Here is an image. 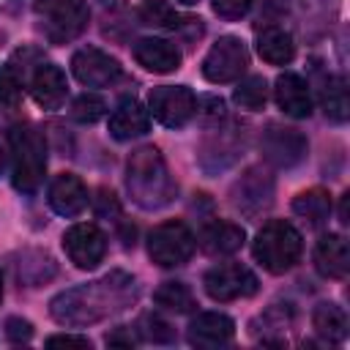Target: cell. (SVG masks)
Masks as SVG:
<instances>
[{
  "label": "cell",
  "mask_w": 350,
  "mask_h": 350,
  "mask_svg": "<svg viewBox=\"0 0 350 350\" xmlns=\"http://www.w3.org/2000/svg\"><path fill=\"white\" fill-rule=\"evenodd\" d=\"M139 295V284L126 271H109L101 279L68 287L49 301V314L55 323L68 328H85L129 309Z\"/></svg>",
  "instance_id": "obj_1"
},
{
  "label": "cell",
  "mask_w": 350,
  "mask_h": 350,
  "mask_svg": "<svg viewBox=\"0 0 350 350\" xmlns=\"http://www.w3.org/2000/svg\"><path fill=\"white\" fill-rule=\"evenodd\" d=\"M126 189L134 205L142 211H159L172 202L175 183L159 148L142 145L126 161Z\"/></svg>",
  "instance_id": "obj_2"
},
{
  "label": "cell",
  "mask_w": 350,
  "mask_h": 350,
  "mask_svg": "<svg viewBox=\"0 0 350 350\" xmlns=\"http://www.w3.org/2000/svg\"><path fill=\"white\" fill-rule=\"evenodd\" d=\"M8 145H11V180H14V186L25 194L38 191L44 172H46V142H44L41 131L30 123L11 126Z\"/></svg>",
  "instance_id": "obj_3"
},
{
  "label": "cell",
  "mask_w": 350,
  "mask_h": 350,
  "mask_svg": "<svg viewBox=\"0 0 350 350\" xmlns=\"http://www.w3.org/2000/svg\"><path fill=\"white\" fill-rule=\"evenodd\" d=\"M252 252H254V260L268 273H284L301 260L304 241H301V232L290 221L273 219V221L262 224V230L254 238Z\"/></svg>",
  "instance_id": "obj_4"
},
{
  "label": "cell",
  "mask_w": 350,
  "mask_h": 350,
  "mask_svg": "<svg viewBox=\"0 0 350 350\" xmlns=\"http://www.w3.org/2000/svg\"><path fill=\"white\" fill-rule=\"evenodd\" d=\"M33 14L41 33L52 44L79 38L90 22V8L85 0H33Z\"/></svg>",
  "instance_id": "obj_5"
},
{
  "label": "cell",
  "mask_w": 350,
  "mask_h": 350,
  "mask_svg": "<svg viewBox=\"0 0 350 350\" xmlns=\"http://www.w3.org/2000/svg\"><path fill=\"white\" fill-rule=\"evenodd\" d=\"M246 150V129L238 123H216L200 145V167L205 175H219L230 170Z\"/></svg>",
  "instance_id": "obj_6"
},
{
  "label": "cell",
  "mask_w": 350,
  "mask_h": 350,
  "mask_svg": "<svg viewBox=\"0 0 350 350\" xmlns=\"http://www.w3.org/2000/svg\"><path fill=\"white\" fill-rule=\"evenodd\" d=\"M194 235L183 221H164L148 235V254L161 268H178L194 254Z\"/></svg>",
  "instance_id": "obj_7"
},
{
  "label": "cell",
  "mask_w": 350,
  "mask_h": 350,
  "mask_svg": "<svg viewBox=\"0 0 350 350\" xmlns=\"http://www.w3.org/2000/svg\"><path fill=\"white\" fill-rule=\"evenodd\" d=\"M246 66H249L246 44L235 36H221L202 57V77L213 85H224L241 79Z\"/></svg>",
  "instance_id": "obj_8"
},
{
  "label": "cell",
  "mask_w": 350,
  "mask_h": 350,
  "mask_svg": "<svg viewBox=\"0 0 350 350\" xmlns=\"http://www.w3.org/2000/svg\"><path fill=\"white\" fill-rule=\"evenodd\" d=\"M202 287L213 301L227 304V301H238V298L254 295L260 282H257L252 268H246L241 262H221V265H213L202 276Z\"/></svg>",
  "instance_id": "obj_9"
},
{
  "label": "cell",
  "mask_w": 350,
  "mask_h": 350,
  "mask_svg": "<svg viewBox=\"0 0 350 350\" xmlns=\"http://www.w3.org/2000/svg\"><path fill=\"white\" fill-rule=\"evenodd\" d=\"M306 137L293 129V126H282V123H268L265 131L260 134V150H262V159L279 170H290L295 164L304 161L306 156Z\"/></svg>",
  "instance_id": "obj_10"
},
{
  "label": "cell",
  "mask_w": 350,
  "mask_h": 350,
  "mask_svg": "<svg viewBox=\"0 0 350 350\" xmlns=\"http://www.w3.org/2000/svg\"><path fill=\"white\" fill-rule=\"evenodd\" d=\"M232 205L241 211L246 219L262 216L273 205V178L262 167H249L235 183H232Z\"/></svg>",
  "instance_id": "obj_11"
},
{
  "label": "cell",
  "mask_w": 350,
  "mask_h": 350,
  "mask_svg": "<svg viewBox=\"0 0 350 350\" xmlns=\"http://www.w3.org/2000/svg\"><path fill=\"white\" fill-rule=\"evenodd\" d=\"M148 112L167 129H180L194 118L197 109V98L189 88L183 85H161L150 90L148 98Z\"/></svg>",
  "instance_id": "obj_12"
},
{
  "label": "cell",
  "mask_w": 350,
  "mask_h": 350,
  "mask_svg": "<svg viewBox=\"0 0 350 350\" xmlns=\"http://www.w3.org/2000/svg\"><path fill=\"white\" fill-rule=\"evenodd\" d=\"M63 249L79 271H93L107 254V235L96 224L79 221L63 232Z\"/></svg>",
  "instance_id": "obj_13"
},
{
  "label": "cell",
  "mask_w": 350,
  "mask_h": 350,
  "mask_svg": "<svg viewBox=\"0 0 350 350\" xmlns=\"http://www.w3.org/2000/svg\"><path fill=\"white\" fill-rule=\"evenodd\" d=\"M71 71L74 77L88 85V88H107L112 82H118L120 77V63L118 57H112L109 52L104 49H96V46H85L79 52H74L71 57Z\"/></svg>",
  "instance_id": "obj_14"
},
{
  "label": "cell",
  "mask_w": 350,
  "mask_h": 350,
  "mask_svg": "<svg viewBox=\"0 0 350 350\" xmlns=\"http://www.w3.org/2000/svg\"><path fill=\"white\" fill-rule=\"evenodd\" d=\"M27 88H30V96L36 98V104L44 109H60L68 96L66 74L55 63H46V60H36L30 66Z\"/></svg>",
  "instance_id": "obj_15"
},
{
  "label": "cell",
  "mask_w": 350,
  "mask_h": 350,
  "mask_svg": "<svg viewBox=\"0 0 350 350\" xmlns=\"http://www.w3.org/2000/svg\"><path fill=\"white\" fill-rule=\"evenodd\" d=\"M46 200H49V208L57 213V216H66V219H74L85 211L88 205V189L85 183L71 175V172H63V175H55L52 183H49V191H46Z\"/></svg>",
  "instance_id": "obj_16"
},
{
  "label": "cell",
  "mask_w": 350,
  "mask_h": 350,
  "mask_svg": "<svg viewBox=\"0 0 350 350\" xmlns=\"http://www.w3.org/2000/svg\"><path fill=\"white\" fill-rule=\"evenodd\" d=\"M235 323L221 312H200L186 328V339L194 347H221L232 339Z\"/></svg>",
  "instance_id": "obj_17"
},
{
  "label": "cell",
  "mask_w": 350,
  "mask_h": 350,
  "mask_svg": "<svg viewBox=\"0 0 350 350\" xmlns=\"http://www.w3.org/2000/svg\"><path fill=\"white\" fill-rule=\"evenodd\" d=\"M273 96H276V104L284 115L290 118H309L312 115V93H309V85L293 74V71H284L276 77V85H273Z\"/></svg>",
  "instance_id": "obj_18"
},
{
  "label": "cell",
  "mask_w": 350,
  "mask_h": 350,
  "mask_svg": "<svg viewBox=\"0 0 350 350\" xmlns=\"http://www.w3.org/2000/svg\"><path fill=\"white\" fill-rule=\"evenodd\" d=\"M314 268L325 276V279H345L350 271V249L345 235L339 232H328L317 241L314 246Z\"/></svg>",
  "instance_id": "obj_19"
},
{
  "label": "cell",
  "mask_w": 350,
  "mask_h": 350,
  "mask_svg": "<svg viewBox=\"0 0 350 350\" xmlns=\"http://www.w3.org/2000/svg\"><path fill=\"white\" fill-rule=\"evenodd\" d=\"M134 60L153 74H170L180 66V49L164 38H139L134 44Z\"/></svg>",
  "instance_id": "obj_20"
},
{
  "label": "cell",
  "mask_w": 350,
  "mask_h": 350,
  "mask_svg": "<svg viewBox=\"0 0 350 350\" xmlns=\"http://www.w3.org/2000/svg\"><path fill=\"white\" fill-rule=\"evenodd\" d=\"M148 129H150V112L134 98L120 101L118 109L109 115V134L115 139H134L142 137Z\"/></svg>",
  "instance_id": "obj_21"
},
{
  "label": "cell",
  "mask_w": 350,
  "mask_h": 350,
  "mask_svg": "<svg viewBox=\"0 0 350 350\" xmlns=\"http://www.w3.org/2000/svg\"><path fill=\"white\" fill-rule=\"evenodd\" d=\"M243 227L232 224V221H211L202 227L200 232V246L205 254L211 257H221V254H232L243 246Z\"/></svg>",
  "instance_id": "obj_22"
},
{
  "label": "cell",
  "mask_w": 350,
  "mask_h": 350,
  "mask_svg": "<svg viewBox=\"0 0 350 350\" xmlns=\"http://www.w3.org/2000/svg\"><path fill=\"white\" fill-rule=\"evenodd\" d=\"M257 52L271 66H287L295 57V41L284 27H262L257 33Z\"/></svg>",
  "instance_id": "obj_23"
},
{
  "label": "cell",
  "mask_w": 350,
  "mask_h": 350,
  "mask_svg": "<svg viewBox=\"0 0 350 350\" xmlns=\"http://www.w3.org/2000/svg\"><path fill=\"white\" fill-rule=\"evenodd\" d=\"M312 325H314L317 336H323L325 342H342L347 336V314L342 312V306H336L331 301H323L314 306Z\"/></svg>",
  "instance_id": "obj_24"
},
{
  "label": "cell",
  "mask_w": 350,
  "mask_h": 350,
  "mask_svg": "<svg viewBox=\"0 0 350 350\" xmlns=\"http://www.w3.org/2000/svg\"><path fill=\"white\" fill-rule=\"evenodd\" d=\"M320 104L325 109V115L336 123H345L347 120V112H350V101H347V82L345 77L339 74H328L320 85Z\"/></svg>",
  "instance_id": "obj_25"
},
{
  "label": "cell",
  "mask_w": 350,
  "mask_h": 350,
  "mask_svg": "<svg viewBox=\"0 0 350 350\" xmlns=\"http://www.w3.org/2000/svg\"><path fill=\"white\" fill-rule=\"evenodd\" d=\"M293 213L301 216L312 227H323L328 221V213H331V197H328V191H323V189L301 191L293 200Z\"/></svg>",
  "instance_id": "obj_26"
},
{
  "label": "cell",
  "mask_w": 350,
  "mask_h": 350,
  "mask_svg": "<svg viewBox=\"0 0 350 350\" xmlns=\"http://www.w3.org/2000/svg\"><path fill=\"white\" fill-rule=\"evenodd\" d=\"M16 276L27 287H38L55 276V260L46 252H25L16 262Z\"/></svg>",
  "instance_id": "obj_27"
},
{
  "label": "cell",
  "mask_w": 350,
  "mask_h": 350,
  "mask_svg": "<svg viewBox=\"0 0 350 350\" xmlns=\"http://www.w3.org/2000/svg\"><path fill=\"white\" fill-rule=\"evenodd\" d=\"M153 301H156L161 309L175 312V314H186V312H191V309L197 306L194 293H191L189 284H183V282H164V284L153 293Z\"/></svg>",
  "instance_id": "obj_28"
},
{
  "label": "cell",
  "mask_w": 350,
  "mask_h": 350,
  "mask_svg": "<svg viewBox=\"0 0 350 350\" xmlns=\"http://www.w3.org/2000/svg\"><path fill=\"white\" fill-rule=\"evenodd\" d=\"M137 16L142 25H150V27H167V30H175L183 25L180 14L167 3V0H142L139 8H137Z\"/></svg>",
  "instance_id": "obj_29"
},
{
  "label": "cell",
  "mask_w": 350,
  "mask_h": 350,
  "mask_svg": "<svg viewBox=\"0 0 350 350\" xmlns=\"http://www.w3.org/2000/svg\"><path fill=\"white\" fill-rule=\"evenodd\" d=\"M287 3H290V11L295 14V19L301 22V27L312 30V27H323L328 22V11H331L334 0H287Z\"/></svg>",
  "instance_id": "obj_30"
},
{
  "label": "cell",
  "mask_w": 350,
  "mask_h": 350,
  "mask_svg": "<svg viewBox=\"0 0 350 350\" xmlns=\"http://www.w3.org/2000/svg\"><path fill=\"white\" fill-rule=\"evenodd\" d=\"M232 98H235V104L243 107V109H252V112H254V109H262L265 101H268V85H265L262 77L252 74V77H246V79L238 82Z\"/></svg>",
  "instance_id": "obj_31"
},
{
  "label": "cell",
  "mask_w": 350,
  "mask_h": 350,
  "mask_svg": "<svg viewBox=\"0 0 350 350\" xmlns=\"http://www.w3.org/2000/svg\"><path fill=\"white\" fill-rule=\"evenodd\" d=\"M104 112H107V104H104V98L96 96V93H82V96H77L74 104H71V118L79 120V123H96Z\"/></svg>",
  "instance_id": "obj_32"
},
{
  "label": "cell",
  "mask_w": 350,
  "mask_h": 350,
  "mask_svg": "<svg viewBox=\"0 0 350 350\" xmlns=\"http://www.w3.org/2000/svg\"><path fill=\"white\" fill-rule=\"evenodd\" d=\"M22 98V77L11 63H0V104L16 107Z\"/></svg>",
  "instance_id": "obj_33"
},
{
  "label": "cell",
  "mask_w": 350,
  "mask_h": 350,
  "mask_svg": "<svg viewBox=\"0 0 350 350\" xmlns=\"http://www.w3.org/2000/svg\"><path fill=\"white\" fill-rule=\"evenodd\" d=\"M142 334H145L150 342H159V345L175 339V331H172L170 323L161 320L159 314H145V317H142Z\"/></svg>",
  "instance_id": "obj_34"
},
{
  "label": "cell",
  "mask_w": 350,
  "mask_h": 350,
  "mask_svg": "<svg viewBox=\"0 0 350 350\" xmlns=\"http://www.w3.org/2000/svg\"><path fill=\"white\" fill-rule=\"evenodd\" d=\"M205 123H211V126H216V123H221L224 120V101L221 98H216V96H205V98H200L197 101V109H194Z\"/></svg>",
  "instance_id": "obj_35"
},
{
  "label": "cell",
  "mask_w": 350,
  "mask_h": 350,
  "mask_svg": "<svg viewBox=\"0 0 350 350\" xmlns=\"http://www.w3.org/2000/svg\"><path fill=\"white\" fill-rule=\"evenodd\" d=\"M254 0H211L213 11L221 16V19H241L249 8H252Z\"/></svg>",
  "instance_id": "obj_36"
},
{
  "label": "cell",
  "mask_w": 350,
  "mask_h": 350,
  "mask_svg": "<svg viewBox=\"0 0 350 350\" xmlns=\"http://www.w3.org/2000/svg\"><path fill=\"white\" fill-rule=\"evenodd\" d=\"M46 347H71V350H90V339L79 334H55L46 339Z\"/></svg>",
  "instance_id": "obj_37"
},
{
  "label": "cell",
  "mask_w": 350,
  "mask_h": 350,
  "mask_svg": "<svg viewBox=\"0 0 350 350\" xmlns=\"http://www.w3.org/2000/svg\"><path fill=\"white\" fill-rule=\"evenodd\" d=\"M5 336L11 342H27L33 336V325L30 320H22V317H8L5 320Z\"/></svg>",
  "instance_id": "obj_38"
},
{
  "label": "cell",
  "mask_w": 350,
  "mask_h": 350,
  "mask_svg": "<svg viewBox=\"0 0 350 350\" xmlns=\"http://www.w3.org/2000/svg\"><path fill=\"white\" fill-rule=\"evenodd\" d=\"M107 345H112V347H134L137 345V334L129 325H120L118 331L107 334Z\"/></svg>",
  "instance_id": "obj_39"
},
{
  "label": "cell",
  "mask_w": 350,
  "mask_h": 350,
  "mask_svg": "<svg viewBox=\"0 0 350 350\" xmlns=\"http://www.w3.org/2000/svg\"><path fill=\"white\" fill-rule=\"evenodd\" d=\"M96 213L98 216H109V213H118V200L112 191H98V200H96Z\"/></svg>",
  "instance_id": "obj_40"
},
{
  "label": "cell",
  "mask_w": 350,
  "mask_h": 350,
  "mask_svg": "<svg viewBox=\"0 0 350 350\" xmlns=\"http://www.w3.org/2000/svg\"><path fill=\"white\" fill-rule=\"evenodd\" d=\"M3 167H5V156H3V150H0V172H3Z\"/></svg>",
  "instance_id": "obj_41"
},
{
  "label": "cell",
  "mask_w": 350,
  "mask_h": 350,
  "mask_svg": "<svg viewBox=\"0 0 350 350\" xmlns=\"http://www.w3.org/2000/svg\"><path fill=\"white\" fill-rule=\"evenodd\" d=\"M178 3H183V5H191V3H197V0H178Z\"/></svg>",
  "instance_id": "obj_42"
},
{
  "label": "cell",
  "mask_w": 350,
  "mask_h": 350,
  "mask_svg": "<svg viewBox=\"0 0 350 350\" xmlns=\"http://www.w3.org/2000/svg\"><path fill=\"white\" fill-rule=\"evenodd\" d=\"M0 301H3V279H0Z\"/></svg>",
  "instance_id": "obj_43"
},
{
  "label": "cell",
  "mask_w": 350,
  "mask_h": 350,
  "mask_svg": "<svg viewBox=\"0 0 350 350\" xmlns=\"http://www.w3.org/2000/svg\"><path fill=\"white\" fill-rule=\"evenodd\" d=\"M98 3H104V5H109V3H115V0H98Z\"/></svg>",
  "instance_id": "obj_44"
}]
</instances>
